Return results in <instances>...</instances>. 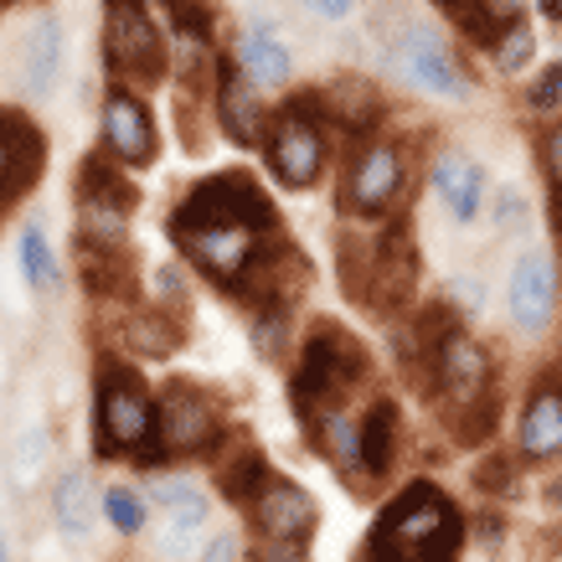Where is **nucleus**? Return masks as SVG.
I'll use <instances>...</instances> for the list:
<instances>
[{"instance_id":"nucleus-36","label":"nucleus","mask_w":562,"mask_h":562,"mask_svg":"<svg viewBox=\"0 0 562 562\" xmlns=\"http://www.w3.org/2000/svg\"><path fill=\"white\" fill-rule=\"evenodd\" d=\"M248 562H310V542H279V537H254Z\"/></svg>"},{"instance_id":"nucleus-10","label":"nucleus","mask_w":562,"mask_h":562,"mask_svg":"<svg viewBox=\"0 0 562 562\" xmlns=\"http://www.w3.org/2000/svg\"><path fill=\"white\" fill-rule=\"evenodd\" d=\"M130 212L135 187L109 155H93L78 171V254L83 258H124L130 254Z\"/></svg>"},{"instance_id":"nucleus-41","label":"nucleus","mask_w":562,"mask_h":562,"mask_svg":"<svg viewBox=\"0 0 562 562\" xmlns=\"http://www.w3.org/2000/svg\"><path fill=\"white\" fill-rule=\"evenodd\" d=\"M537 11H542V21L562 26V0H537Z\"/></svg>"},{"instance_id":"nucleus-16","label":"nucleus","mask_w":562,"mask_h":562,"mask_svg":"<svg viewBox=\"0 0 562 562\" xmlns=\"http://www.w3.org/2000/svg\"><path fill=\"white\" fill-rule=\"evenodd\" d=\"M512 460L521 464H562V372L537 376L521 397L512 434Z\"/></svg>"},{"instance_id":"nucleus-19","label":"nucleus","mask_w":562,"mask_h":562,"mask_svg":"<svg viewBox=\"0 0 562 562\" xmlns=\"http://www.w3.org/2000/svg\"><path fill=\"white\" fill-rule=\"evenodd\" d=\"M233 63H238L263 93H284V88L294 83V52L269 21H248V26H243L238 47H233Z\"/></svg>"},{"instance_id":"nucleus-9","label":"nucleus","mask_w":562,"mask_h":562,"mask_svg":"<svg viewBox=\"0 0 562 562\" xmlns=\"http://www.w3.org/2000/svg\"><path fill=\"white\" fill-rule=\"evenodd\" d=\"M233 443L227 413L196 382H166L160 387V418H155V470H171L176 460H212ZM150 470V475H155Z\"/></svg>"},{"instance_id":"nucleus-5","label":"nucleus","mask_w":562,"mask_h":562,"mask_svg":"<svg viewBox=\"0 0 562 562\" xmlns=\"http://www.w3.org/2000/svg\"><path fill=\"white\" fill-rule=\"evenodd\" d=\"M155 418H160V387L145 382L135 361H99V372H93V454L155 470Z\"/></svg>"},{"instance_id":"nucleus-6","label":"nucleus","mask_w":562,"mask_h":562,"mask_svg":"<svg viewBox=\"0 0 562 562\" xmlns=\"http://www.w3.org/2000/svg\"><path fill=\"white\" fill-rule=\"evenodd\" d=\"M336 155H341V135L325 120L321 93H290L273 109V124L263 135V166H269L273 187L315 191L336 171Z\"/></svg>"},{"instance_id":"nucleus-29","label":"nucleus","mask_w":562,"mask_h":562,"mask_svg":"<svg viewBox=\"0 0 562 562\" xmlns=\"http://www.w3.org/2000/svg\"><path fill=\"white\" fill-rule=\"evenodd\" d=\"M248 346L263 361H279L294 346L290 305H248Z\"/></svg>"},{"instance_id":"nucleus-13","label":"nucleus","mask_w":562,"mask_h":562,"mask_svg":"<svg viewBox=\"0 0 562 562\" xmlns=\"http://www.w3.org/2000/svg\"><path fill=\"white\" fill-rule=\"evenodd\" d=\"M558 300H562V263L547 248H527L512 263V279H506L512 330L527 336V341H542L552 321H558Z\"/></svg>"},{"instance_id":"nucleus-33","label":"nucleus","mask_w":562,"mask_h":562,"mask_svg":"<svg viewBox=\"0 0 562 562\" xmlns=\"http://www.w3.org/2000/svg\"><path fill=\"white\" fill-rule=\"evenodd\" d=\"M527 109L537 114V120H558L562 114V57L558 63H547V68L527 83Z\"/></svg>"},{"instance_id":"nucleus-27","label":"nucleus","mask_w":562,"mask_h":562,"mask_svg":"<svg viewBox=\"0 0 562 562\" xmlns=\"http://www.w3.org/2000/svg\"><path fill=\"white\" fill-rule=\"evenodd\" d=\"M217 460H222V454H217ZM269 470H273V464L258 454L254 443H238V449L227 443V460L217 464V491L243 512V506L254 501V491L263 485V475H269Z\"/></svg>"},{"instance_id":"nucleus-42","label":"nucleus","mask_w":562,"mask_h":562,"mask_svg":"<svg viewBox=\"0 0 562 562\" xmlns=\"http://www.w3.org/2000/svg\"><path fill=\"white\" fill-rule=\"evenodd\" d=\"M552 227H558V263H562V202H552Z\"/></svg>"},{"instance_id":"nucleus-3","label":"nucleus","mask_w":562,"mask_h":562,"mask_svg":"<svg viewBox=\"0 0 562 562\" xmlns=\"http://www.w3.org/2000/svg\"><path fill=\"white\" fill-rule=\"evenodd\" d=\"M424 367H428V392L434 408L443 413V424H454L460 434L470 428H491L495 403H501V372H495V351L480 341L470 325L439 321L424 325Z\"/></svg>"},{"instance_id":"nucleus-28","label":"nucleus","mask_w":562,"mask_h":562,"mask_svg":"<svg viewBox=\"0 0 562 562\" xmlns=\"http://www.w3.org/2000/svg\"><path fill=\"white\" fill-rule=\"evenodd\" d=\"M454 16H460V32L470 36L475 47H491L506 26L527 21V0H464Z\"/></svg>"},{"instance_id":"nucleus-34","label":"nucleus","mask_w":562,"mask_h":562,"mask_svg":"<svg viewBox=\"0 0 562 562\" xmlns=\"http://www.w3.org/2000/svg\"><path fill=\"white\" fill-rule=\"evenodd\" d=\"M537 160H542V181L552 191V202H562V114L542 120V130H537Z\"/></svg>"},{"instance_id":"nucleus-26","label":"nucleus","mask_w":562,"mask_h":562,"mask_svg":"<svg viewBox=\"0 0 562 562\" xmlns=\"http://www.w3.org/2000/svg\"><path fill=\"white\" fill-rule=\"evenodd\" d=\"M124 341L135 357H171L176 346H181V321H176L171 305H145V310H130V321H124Z\"/></svg>"},{"instance_id":"nucleus-40","label":"nucleus","mask_w":562,"mask_h":562,"mask_svg":"<svg viewBox=\"0 0 562 562\" xmlns=\"http://www.w3.org/2000/svg\"><path fill=\"white\" fill-rule=\"evenodd\" d=\"M542 501H547V512H552V516H562V464H558V475H547Z\"/></svg>"},{"instance_id":"nucleus-39","label":"nucleus","mask_w":562,"mask_h":562,"mask_svg":"<svg viewBox=\"0 0 562 562\" xmlns=\"http://www.w3.org/2000/svg\"><path fill=\"white\" fill-rule=\"evenodd\" d=\"M300 5H305V11H315V16H325V21H346L357 0H300Z\"/></svg>"},{"instance_id":"nucleus-7","label":"nucleus","mask_w":562,"mask_h":562,"mask_svg":"<svg viewBox=\"0 0 562 562\" xmlns=\"http://www.w3.org/2000/svg\"><path fill=\"white\" fill-rule=\"evenodd\" d=\"M372 361L361 351V341L351 330H341L336 321L310 325V336L300 341V357H294V408L300 413H321V408H341L346 397L367 382Z\"/></svg>"},{"instance_id":"nucleus-32","label":"nucleus","mask_w":562,"mask_h":562,"mask_svg":"<svg viewBox=\"0 0 562 562\" xmlns=\"http://www.w3.org/2000/svg\"><path fill=\"white\" fill-rule=\"evenodd\" d=\"M191 495H202V480H196V475H171V470H155V475L145 480V501H150V512H171V506L191 501Z\"/></svg>"},{"instance_id":"nucleus-18","label":"nucleus","mask_w":562,"mask_h":562,"mask_svg":"<svg viewBox=\"0 0 562 562\" xmlns=\"http://www.w3.org/2000/svg\"><path fill=\"white\" fill-rule=\"evenodd\" d=\"M305 428H310V443L321 449V460L357 491H372L367 480V449H361V413L341 408H321V413H305Z\"/></svg>"},{"instance_id":"nucleus-25","label":"nucleus","mask_w":562,"mask_h":562,"mask_svg":"<svg viewBox=\"0 0 562 562\" xmlns=\"http://www.w3.org/2000/svg\"><path fill=\"white\" fill-rule=\"evenodd\" d=\"M16 263H21V279H26V290L36 294V300H52V294L63 290V258H57V248H52L47 227L36 217L21 222L16 233Z\"/></svg>"},{"instance_id":"nucleus-14","label":"nucleus","mask_w":562,"mask_h":562,"mask_svg":"<svg viewBox=\"0 0 562 562\" xmlns=\"http://www.w3.org/2000/svg\"><path fill=\"white\" fill-rule=\"evenodd\" d=\"M392 63L408 78L418 93H434V99H470V72L460 68V57L443 47L439 36L418 26V21H403L397 36H392Z\"/></svg>"},{"instance_id":"nucleus-23","label":"nucleus","mask_w":562,"mask_h":562,"mask_svg":"<svg viewBox=\"0 0 562 562\" xmlns=\"http://www.w3.org/2000/svg\"><path fill=\"white\" fill-rule=\"evenodd\" d=\"M206 527H212V495H191L171 512H160V527H155V547H160V558H176L187 562L196 558L206 547Z\"/></svg>"},{"instance_id":"nucleus-31","label":"nucleus","mask_w":562,"mask_h":562,"mask_svg":"<svg viewBox=\"0 0 562 562\" xmlns=\"http://www.w3.org/2000/svg\"><path fill=\"white\" fill-rule=\"evenodd\" d=\"M485 57H491V68L501 72V78L527 72L531 63H537V32H531V21H516V26H506V32H501L491 47H485Z\"/></svg>"},{"instance_id":"nucleus-21","label":"nucleus","mask_w":562,"mask_h":562,"mask_svg":"<svg viewBox=\"0 0 562 562\" xmlns=\"http://www.w3.org/2000/svg\"><path fill=\"white\" fill-rule=\"evenodd\" d=\"M99 516H103V491L99 480L88 475V464L57 470V480H52V521H57V531L68 542H83L88 531L99 527Z\"/></svg>"},{"instance_id":"nucleus-38","label":"nucleus","mask_w":562,"mask_h":562,"mask_svg":"<svg viewBox=\"0 0 562 562\" xmlns=\"http://www.w3.org/2000/svg\"><path fill=\"white\" fill-rule=\"evenodd\" d=\"M155 284L171 300V310H187V273L176 269V263H160V269H155Z\"/></svg>"},{"instance_id":"nucleus-45","label":"nucleus","mask_w":562,"mask_h":562,"mask_svg":"<svg viewBox=\"0 0 562 562\" xmlns=\"http://www.w3.org/2000/svg\"><path fill=\"white\" fill-rule=\"evenodd\" d=\"M155 5H166V11H171V5H181V0H155Z\"/></svg>"},{"instance_id":"nucleus-4","label":"nucleus","mask_w":562,"mask_h":562,"mask_svg":"<svg viewBox=\"0 0 562 562\" xmlns=\"http://www.w3.org/2000/svg\"><path fill=\"white\" fill-rule=\"evenodd\" d=\"M418 187V166H413V139L376 130L367 139H351L346 155L336 160V206L346 222L361 227H387L403 217Z\"/></svg>"},{"instance_id":"nucleus-37","label":"nucleus","mask_w":562,"mask_h":562,"mask_svg":"<svg viewBox=\"0 0 562 562\" xmlns=\"http://www.w3.org/2000/svg\"><path fill=\"white\" fill-rule=\"evenodd\" d=\"M527 217V191L521 187H495V227L506 233L512 222Z\"/></svg>"},{"instance_id":"nucleus-43","label":"nucleus","mask_w":562,"mask_h":562,"mask_svg":"<svg viewBox=\"0 0 562 562\" xmlns=\"http://www.w3.org/2000/svg\"><path fill=\"white\" fill-rule=\"evenodd\" d=\"M434 5H439V11H460L464 0H434Z\"/></svg>"},{"instance_id":"nucleus-15","label":"nucleus","mask_w":562,"mask_h":562,"mask_svg":"<svg viewBox=\"0 0 562 562\" xmlns=\"http://www.w3.org/2000/svg\"><path fill=\"white\" fill-rule=\"evenodd\" d=\"M243 516H248L254 537H279V542H310L315 527H321L315 495L294 475H284V470H269V475H263V485H258L254 501L243 506Z\"/></svg>"},{"instance_id":"nucleus-30","label":"nucleus","mask_w":562,"mask_h":562,"mask_svg":"<svg viewBox=\"0 0 562 562\" xmlns=\"http://www.w3.org/2000/svg\"><path fill=\"white\" fill-rule=\"evenodd\" d=\"M103 521H109V531L124 537V542L145 537V527H150V501H145V491H135V485H103Z\"/></svg>"},{"instance_id":"nucleus-22","label":"nucleus","mask_w":562,"mask_h":562,"mask_svg":"<svg viewBox=\"0 0 562 562\" xmlns=\"http://www.w3.org/2000/svg\"><path fill=\"white\" fill-rule=\"evenodd\" d=\"M57 72H63V21L36 16L21 36V88H26V99H47L57 88Z\"/></svg>"},{"instance_id":"nucleus-12","label":"nucleus","mask_w":562,"mask_h":562,"mask_svg":"<svg viewBox=\"0 0 562 562\" xmlns=\"http://www.w3.org/2000/svg\"><path fill=\"white\" fill-rule=\"evenodd\" d=\"M273 109H279V103H269V93H263L233 57H217V72H212V130H217L227 145L263 150Z\"/></svg>"},{"instance_id":"nucleus-17","label":"nucleus","mask_w":562,"mask_h":562,"mask_svg":"<svg viewBox=\"0 0 562 562\" xmlns=\"http://www.w3.org/2000/svg\"><path fill=\"white\" fill-rule=\"evenodd\" d=\"M428 191L434 202L449 212V222L460 227H475L485 217V196H491V176L475 155H464L460 145H443L434 160H428Z\"/></svg>"},{"instance_id":"nucleus-24","label":"nucleus","mask_w":562,"mask_h":562,"mask_svg":"<svg viewBox=\"0 0 562 562\" xmlns=\"http://www.w3.org/2000/svg\"><path fill=\"white\" fill-rule=\"evenodd\" d=\"M397 434H403V413L392 397H372V408L361 413V449H367V480L387 485L392 464H397Z\"/></svg>"},{"instance_id":"nucleus-8","label":"nucleus","mask_w":562,"mask_h":562,"mask_svg":"<svg viewBox=\"0 0 562 562\" xmlns=\"http://www.w3.org/2000/svg\"><path fill=\"white\" fill-rule=\"evenodd\" d=\"M103 63L109 83L150 93L171 78V42L150 0H103Z\"/></svg>"},{"instance_id":"nucleus-1","label":"nucleus","mask_w":562,"mask_h":562,"mask_svg":"<svg viewBox=\"0 0 562 562\" xmlns=\"http://www.w3.org/2000/svg\"><path fill=\"white\" fill-rule=\"evenodd\" d=\"M171 243L181 248L191 269L212 279L217 290L227 294H248L254 279L263 273L279 248H284V233H279V212L263 196L254 176H212V181H196V187L171 206Z\"/></svg>"},{"instance_id":"nucleus-20","label":"nucleus","mask_w":562,"mask_h":562,"mask_svg":"<svg viewBox=\"0 0 562 562\" xmlns=\"http://www.w3.org/2000/svg\"><path fill=\"white\" fill-rule=\"evenodd\" d=\"M36 171H42V135H36V124L0 109V212L16 202L21 191H32Z\"/></svg>"},{"instance_id":"nucleus-35","label":"nucleus","mask_w":562,"mask_h":562,"mask_svg":"<svg viewBox=\"0 0 562 562\" xmlns=\"http://www.w3.org/2000/svg\"><path fill=\"white\" fill-rule=\"evenodd\" d=\"M243 558H248V542H243L238 527H227V531H212L206 547L191 562H243Z\"/></svg>"},{"instance_id":"nucleus-11","label":"nucleus","mask_w":562,"mask_h":562,"mask_svg":"<svg viewBox=\"0 0 562 562\" xmlns=\"http://www.w3.org/2000/svg\"><path fill=\"white\" fill-rule=\"evenodd\" d=\"M99 145L120 171H150L160 160V124L139 88L109 83L99 103Z\"/></svg>"},{"instance_id":"nucleus-2","label":"nucleus","mask_w":562,"mask_h":562,"mask_svg":"<svg viewBox=\"0 0 562 562\" xmlns=\"http://www.w3.org/2000/svg\"><path fill=\"white\" fill-rule=\"evenodd\" d=\"M464 537H470V521L460 501L434 480H408L372 516L361 562H460Z\"/></svg>"},{"instance_id":"nucleus-44","label":"nucleus","mask_w":562,"mask_h":562,"mask_svg":"<svg viewBox=\"0 0 562 562\" xmlns=\"http://www.w3.org/2000/svg\"><path fill=\"white\" fill-rule=\"evenodd\" d=\"M0 562H11V537H0Z\"/></svg>"}]
</instances>
